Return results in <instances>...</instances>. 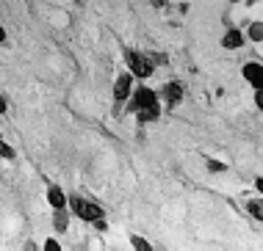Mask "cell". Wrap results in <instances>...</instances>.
Here are the masks:
<instances>
[{
	"instance_id": "obj_1",
	"label": "cell",
	"mask_w": 263,
	"mask_h": 251,
	"mask_svg": "<svg viewBox=\"0 0 263 251\" xmlns=\"http://www.w3.org/2000/svg\"><path fill=\"white\" fill-rule=\"evenodd\" d=\"M127 113L136 116L139 124H153L161 119V97L158 91L150 89L147 83H136L133 86V94L127 99Z\"/></svg>"
},
{
	"instance_id": "obj_2",
	"label": "cell",
	"mask_w": 263,
	"mask_h": 251,
	"mask_svg": "<svg viewBox=\"0 0 263 251\" xmlns=\"http://www.w3.org/2000/svg\"><path fill=\"white\" fill-rule=\"evenodd\" d=\"M69 213H72V218H81L83 224H97V221L105 218V207L100 202L86 199V196H78V193L69 196Z\"/></svg>"
},
{
	"instance_id": "obj_3",
	"label": "cell",
	"mask_w": 263,
	"mask_h": 251,
	"mask_svg": "<svg viewBox=\"0 0 263 251\" xmlns=\"http://www.w3.org/2000/svg\"><path fill=\"white\" fill-rule=\"evenodd\" d=\"M133 86H136V77H133L127 69H122L117 77H114L111 99H114V108H117V111H122V108L127 105V99H130V94H133Z\"/></svg>"
},
{
	"instance_id": "obj_4",
	"label": "cell",
	"mask_w": 263,
	"mask_h": 251,
	"mask_svg": "<svg viewBox=\"0 0 263 251\" xmlns=\"http://www.w3.org/2000/svg\"><path fill=\"white\" fill-rule=\"evenodd\" d=\"M125 67L136 80H147L153 75V61L144 53H139V50H125Z\"/></svg>"
},
{
	"instance_id": "obj_5",
	"label": "cell",
	"mask_w": 263,
	"mask_h": 251,
	"mask_svg": "<svg viewBox=\"0 0 263 251\" xmlns=\"http://www.w3.org/2000/svg\"><path fill=\"white\" fill-rule=\"evenodd\" d=\"M183 94H186V89H183V83H177V80L163 83L161 91H158L161 105H166V108H177V105L183 102Z\"/></svg>"
},
{
	"instance_id": "obj_6",
	"label": "cell",
	"mask_w": 263,
	"mask_h": 251,
	"mask_svg": "<svg viewBox=\"0 0 263 251\" xmlns=\"http://www.w3.org/2000/svg\"><path fill=\"white\" fill-rule=\"evenodd\" d=\"M241 77H244V83L250 86V89H260L263 86V64L247 61L244 67H241Z\"/></svg>"
},
{
	"instance_id": "obj_7",
	"label": "cell",
	"mask_w": 263,
	"mask_h": 251,
	"mask_svg": "<svg viewBox=\"0 0 263 251\" xmlns=\"http://www.w3.org/2000/svg\"><path fill=\"white\" fill-rule=\"evenodd\" d=\"M45 202H47L50 210H61V207H69V196H67V191H64L61 185H47Z\"/></svg>"
},
{
	"instance_id": "obj_8",
	"label": "cell",
	"mask_w": 263,
	"mask_h": 251,
	"mask_svg": "<svg viewBox=\"0 0 263 251\" xmlns=\"http://www.w3.org/2000/svg\"><path fill=\"white\" fill-rule=\"evenodd\" d=\"M247 45V33L244 28H227V31L222 33V50H241Z\"/></svg>"
},
{
	"instance_id": "obj_9",
	"label": "cell",
	"mask_w": 263,
	"mask_h": 251,
	"mask_svg": "<svg viewBox=\"0 0 263 251\" xmlns=\"http://www.w3.org/2000/svg\"><path fill=\"white\" fill-rule=\"evenodd\" d=\"M69 224H72V213H69V207H61V210H53V229L55 232H67Z\"/></svg>"
},
{
	"instance_id": "obj_10",
	"label": "cell",
	"mask_w": 263,
	"mask_h": 251,
	"mask_svg": "<svg viewBox=\"0 0 263 251\" xmlns=\"http://www.w3.org/2000/svg\"><path fill=\"white\" fill-rule=\"evenodd\" d=\"M244 210L250 213L255 221H260V224H263V196H260V193H258V196L244 199Z\"/></svg>"
},
{
	"instance_id": "obj_11",
	"label": "cell",
	"mask_w": 263,
	"mask_h": 251,
	"mask_svg": "<svg viewBox=\"0 0 263 251\" xmlns=\"http://www.w3.org/2000/svg\"><path fill=\"white\" fill-rule=\"evenodd\" d=\"M247 41H255V45H260L263 41V19H255V23L247 25Z\"/></svg>"
},
{
	"instance_id": "obj_12",
	"label": "cell",
	"mask_w": 263,
	"mask_h": 251,
	"mask_svg": "<svg viewBox=\"0 0 263 251\" xmlns=\"http://www.w3.org/2000/svg\"><path fill=\"white\" fill-rule=\"evenodd\" d=\"M0 157H3V160H17V149H14L3 135H0Z\"/></svg>"
},
{
	"instance_id": "obj_13",
	"label": "cell",
	"mask_w": 263,
	"mask_h": 251,
	"mask_svg": "<svg viewBox=\"0 0 263 251\" xmlns=\"http://www.w3.org/2000/svg\"><path fill=\"white\" fill-rule=\"evenodd\" d=\"M205 169H208L211 174H224V171H227V163L216 160V157H208V160H205Z\"/></svg>"
},
{
	"instance_id": "obj_14",
	"label": "cell",
	"mask_w": 263,
	"mask_h": 251,
	"mask_svg": "<svg viewBox=\"0 0 263 251\" xmlns=\"http://www.w3.org/2000/svg\"><path fill=\"white\" fill-rule=\"evenodd\" d=\"M130 246H133V248H139V251H153V248H155L153 243H150V240H144L141 235H130Z\"/></svg>"
},
{
	"instance_id": "obj_15",
	"label": "cell",
	"mask_w": 263,
	"mask_h": 251,
	"mask_svg": "<svg viewBox=\"0 0 263 251\" xmlns=\"http://www.w3.org/2000/svg\"><path fill=\"white\" fill-rule=\"evenodd\" d=\"M252 102H255V108L263 113V86H260V89H252Z\"/></svg>"
},
{
	"instance_id": "obj_16",
	"label": "cell",
	"mask_w": 263,
	"mask_h": 251,
	"mask_svg": "<svg viewBox=\"0 0 263 251\" xmlns=\"http://www.w3.org/2000/svg\"><path fill=\"white\" fill-rule=\"evenodd\" d=\"M45 248H50V251H61V243L55 240V238H47V240H45Z\"/></svg>"
},
{
	"instance_id": "obj_17",
	"label": "cell",
	"mask_w": 263,
	"mask_h": 251,
	"mask_svg": "<svg viewBox=\"0 0 263 251\" xmlns=\"http://www.w3.org/2000/svg\"><path fill=\"white\" fill-rule=\"evenodd\" d=\"M6 111H9V99H6V94L0 91V116H6Z\"/></svg>"
},
{
	"instance_id": "obj_18",
	"label": "cell",
	"mask_w": 263,
	"mask_h": 251,
	"mask_svg": "<svg viewBox=\"0 0 263 251\" xmlns=\"http://www.w3.org/2000/svg\"><path fill=\"white\" fill-rule=\"evenodd\" d=\"M255 191L263 196V177H255Z\"/></svg>"
},
{
	"instance_id": "obj_19",
	"label": "cell",
	"mask_w": 263,
	"mask_h": 251,
	"mask_svg": "<svg viewBox=\"0 0 263 251\" xmlns=\"http://www.w3.org/2000/svg\"><path fill=\"white\" fill-rule=\"evenodd\" d=\"M6 41H9V33H6V28L0 25V45H6Z\"/></svg>"
}]
</instances>
